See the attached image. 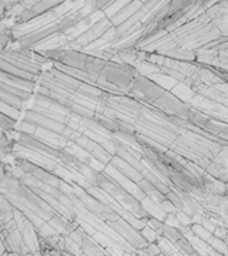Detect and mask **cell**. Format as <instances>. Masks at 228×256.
I'll list each match as a JSON object with an SVG mask.
<instances>
[{
  "mask_svg": "<svg viewBox=\"0 0 228 256\" xmlns=\"http://www.w3.org/2000/svg\"><path fill=\"white\" fill-rule=\"evenodd\" d=\"M161 249H160V246L157 248L155 245H150L148 246V250H147V253L148 255H160L161 252H160Z\"/></svg>",
  "mask_w": 228,
  "mask_h": 256,
  "instance_id": "obj_1",
  "label": "cell"
}]
</instances>
